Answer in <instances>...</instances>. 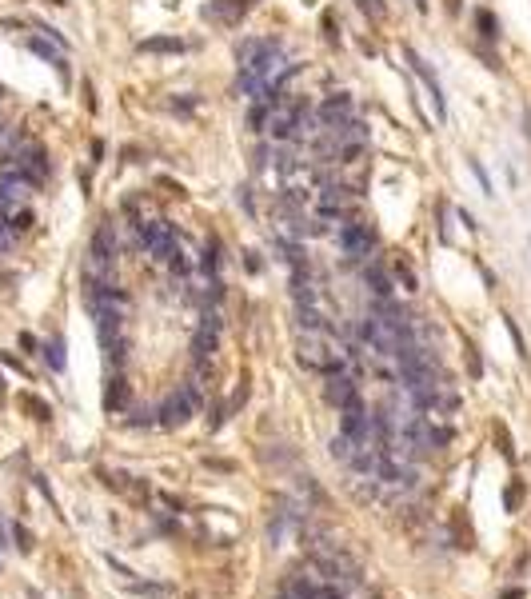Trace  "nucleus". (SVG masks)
Masks as SVG:
<instances>
[{
	"label": "nucleus",
	"instance_id": "nucleus-1",
	"mask_svg": "<svg viewBox=\"0 0 531 599\" xmlns=\"http://www.w3.org/2000/svg\"><path fill=\"white\" fill-rule=\"evenodd\" d=\"M280 69V45L276 40H268V45L260 48V56L248 60V64H240V93H264L268 88V76Z\"/></svg>",
	"mask_w": 531,
	"mask_h": 599
},
{
	"label": "nucleus",
	"instance_id": "nucleus-2",
	"mask_svg": "<svg viewBox=\"0 0 531 599\" xmlns=\"http://www.w3.org/2000/svg\"><path fill=\"white\" fill-rule=\"evenodd\" d=\"M140 244L148 248L152 260H160V264H168L172 256L180 252V236H176V228L168 220H144L140 224Z\"/></svg>",
	"mask_w": 531,
	"mask_h": 599
},
{
	"label": "nucleus",
	"instance_id": "nucleus-3",
	"mask_svg": "<svg viewBox=\"0 0 531 599\" xmlns=\"http://www.w3.org/2000/svg\"><path fill=\"white\" fill-rule=\"evenodd\" d=\"M375 248V228L371 224H344L340 228V252L351 256V260H364Z\"/></svg>",
	"mask_w": 531,
	"mask_h": 599
},
{
	"label": "nucleus",
	"instance_id": "nucleus-4",
	"mask_svg": "<svg viewBox=\"0 0 531 599\" xmlns=\"http://www.w3.org/2000/svg\"><path fill=\"white\" fill-rule=\"evenodd\" d=\"M192 408H196V392H192V388H180V392H172L168 400H164L160 424L164 428H180L184 419H192Z\"/></svg>",
	"mask_w": 531,
	"mask_h": 599
},
{
	"label": "nucleus",
	"instance_id": "nucleus-5",
	"mask_svg": "<svg viewBox=\"0 0 531 599\" xmlns=\"http://www.w3.org/2000/svg\"><path fill=\"white\" fill-rule=\"evenodd\" d=\"M116 252H120V240H116L112 224L96 228V236H92V252H88V264H100V268H112V264H116Z\"/></svg>",
	"mask_w": 531,
	"mask_h": 599
},
{
	"label": "nucleus",
	"instance_id": "nucleus-6",
	"mask_svg": "<svg viewBox=\"0 0 531 599\" xmlns=\"http://www.w3.org/2000/svg\"><path fill=\"white\" fill-rule=\"evenodd\" d=\"M323 395H328V404H336L340 412L351 408V404H360V392H356V384L347 380L344 371H328V388H323Z\"/></svg>",
	"mask_w": 531,
	"mask_h": 599
},
{
	"label": "nucleus",
	"instance_id": "nucleus-7",
	"mask_svg": "<svg viewBox=\"0 0 531 599\" xmlns=\"http://www.w3.org/2000/svg\"><path fill=\"white\" fill-rule=\"evenodd\" d=\"M347 116H351V96L347 93H336V96H328L320 104V112H316V120H320L323 128L332 132V128H340Z\"/></svg>",
	"mask_w": 531,
	"mask_h": 599
},
{
	"label": "nucleus",
	"instance_id": "nucleus-8",
	"mask_svg": "<svg viewBox=\"0 0 531 599\" xmlns=\"http://www.w3.org/2000/svg\"><path fill=\"white\" fill-rule=\"evenodd\" d=\"M404 56H408V64L416 69V76H419V80L428 84V93H432V104H436V116L443 120V116H447V108H443V96H439V84H436V76L428 72V64H423V56H419V52H412V48H408Z\"/></svg>",
	"mask_w": 531,
	"mask_h": 599
},
{
	"label": "nucleus",
	"instance_id": "nucleus-9",
	"mask_svg": "<svg viewBox=\"0 0 531 599\" xmlns=\"http://www.w3.org/2000/svg\"><path fill=\"white\" fill-rule=\"evenodd\" d=\"M216 332H220V320H216V316H204L200 332H196V340H192V352H196V360H200V364H204L212 352H216Z\"/></svg>",
	"mask_w": 531,
	"mask_h": 599
},
{
	"label": "nucleus",
	"instance_id": "nucleus-10",
	"mask_svg": "<svg viewBox=\"0 0 531 599\" xmlns=\"http://www.w3.org/2000/svg\"><path fill=\"white\" fill-rule=\"evenodd\" d=\"M347 200H351V196H347V188H336V184H332V188H323L320 208H323V212H344Z\"/></svg>",
	"mask_w": 531,
	"mask_h": 599
},
{
	"label": "nucleus",
	"instance_id": "nucleus-11",
	"mask_svg": "<svg viewBox=\"0 0 531 599\" xmlns=\"http://www.w3.org/2000/svg\"><path fill=\"white\" fill-rule=\"evenodd\" d=\"M140 52H184V40H176V36H152V40H140Z\"/></svg>",
	"mask_w": 531,
	"mask_h": 599
},
{
	"label": "nucleus",
	"instance_id": "nucleus-12",
	"mask_svg": "<svg viewBox=\"0 0 531 599\" xmlns=\"http://www.w3.org/2000/svg\"><path fill=\"white\" fill-rule=\"evenodd\" d=\"M368 284H371V292H375L380 300L392 296V280H388V272H384V268H368Z\"/></svg>",
	"mask_w": 531,
	"mask_h": 599
},
{
	"label": "nucleus",
	"instance_id": "nucleus-13",
	"mask_svg": "<svg viewBox=\"0 0 531 599\" xmlns=\"http://www.w3.org/2000/svg\"><path fill=\"white\" fill-rule=\"evenodd\" d=\"M28 48H32L36 56H45V60H52L56 69H64V60H60V52H56V48L48 45V40H40V36H28Z\"/></svg>",
	"mask_w": 531,
	"mask_h": 599
},
{
	"label": "nucleus",
	"instance_id": "nucleus-14",
	"mask_svg": "<svg viewBox=\"0 0 531 599\" xmlns=\"http://www.w3.org/2000/svg\"><path fill=\"white\" fill-rule=\"evenodd\" d=\"M476 28H480V36H484V40H495V36H499V24H495V16H491L487 8H480V12H476Z\"/></svg>",
	"mask_w": 531,
	"mask_h": 599
},
{
	"label": "nucleus",
	"instance_id": "nucleus-15",
	"mask_svg": "<svg viewBox=\"0 0 531 599\" xmlns=\"http://www.w3.org/2000/svg\"><path fill=\"white\" fill-rule=\"evenodd\" d=\"M45 360L52 364V371H64V340H48V344H45Z\"/></svg>",
	"mask_w": 531,
	"mask_h": 599
},
{
	"label": "nucleus",
	"instance_id": "nucleus-16",
	"mask_svg": "<svg viewBox=\"0 0 531 599\" xmlns=\"http://www.w3.org/2000/svg\"><path fill=\"white\" fill-rule=\"evenodd\" d=\"M332 456H336V460H351V456H356V443H351L347 436H336L332 439Z\"/></svg>",
	"mask_w": 531,
	"mask_h": 599
},
{
	"label": "nucleus",
	"instance_id": "nucleus-17",
	"mask_svg": "<svg viewBox=\"0 0 531 599\" xmlns=\"http://www.w3.org/2000/svg\"><path fill=\"white\" fill-rule=\"evenodd\" d=\"M395 280L404 284V292H416V272L408 264H395Z\"/></svg>",
	"mask_w": 531,
	"mask_h": 599
},
{
	"label": "nucleus",
	"instance_id": "nucleus-18",
	"mask_svg": "<svg viewBox=\"0 0 531 599\" xmlns=\"http://www.w3.org/2000/svg\"><path fill=\"white\" fill-rule=\"evenodd\" d=\"M21 404L28 408V412H36V419H48V404H40L36 395H21Z\"/></svg>",
	"mask_w": 531,
	"mask_h": 599
},
{
	"label": "nucleus",
	"instance_id": "nucleus-19",
	"mask_svg": "<svg viewBox=\"0 0 531 599\" xmlns=\"http://www.w3.org/2000/svg\"><path fill=\"white\" fill-rule=\"evenodd\" d=\"M104 404H108V408H120V404H124V384H120V380H112V388H108V395H104Z\"/></svg>",
	"mask_w": 531,
	"mask_h": 599
},
{
	"label": "nucleus",
	"instance_id": "nucleus-20",
	"mask_svg": "<svg viewBox=\"0 0 531 599\" xmlns=\"http://www.w3.org/2000/svg\"><path fill=\"white\" fill-rule=\"evenodd\" d=\"M216 264H220V260H216V240H208V244H204V268L216 272Z\"/></svg>",
	"mask_w": 531,
	"mask_h": 599
},
{
	"label": "nucleus",
	"instance_id": "nucleus-21",
	"mask_svg": "<svg viewBox=\"0 0 531 599\" xmlns=\"http://www.w3.org/2000/svg\"><path fill=\"white\" fill-rule=\"evenodd\" d=\"M471 172H476V180H480V184H484V192H491V180H487L484 164H480V160H471Z\"/></svg>",
	"mask_w": 531,
	"mask_h": 599
},
{
	"label": "nucleus",
	"instance_id": "nucleus-22",
	"mask_svg": "<svg viewBox=\"0 0 531 599\" xmlns=\"http://www.w3.org/2000/svg\"><path fill=\"white\" fill-rule=\"evenodd\" d=\"M360 8L371 12V16H384V4H380V0H360Z\"/></svg>",
	"mask_w": 531,
	"mask_h": 599
},
{
	"label": "nucleus",
	"instance_id": "nucleus-23",
	"mask_svg": "<svg viewBox=\"0 0 531 599\" xmlns=\"http://www.w3.org/2000/svg\"><path fill=\"white\" fill-rule=\"evenodd\" d=\"M508 332H511V340H515V352L523 356V336H519V328H515V323H511V320H508Z\"/></svg>",
	"mask_w": 531,
	"mask_h": 599
},
{
	"label": "nucleus",
	"instance_id": "nucleus-24",
	"mask_svg": "<svg viewBox=\"0 0 531 599\" xmlns=\"http://www.w3.org/2000/svg\"><path fill=\"white\" fill-rule=\"evenodd\" d=\"M0 360H4V364H8V368H16V371H21V360H12V356H8V352H0Z\"/></svg>",
	"mask_w": 531,
	"mask_h": 599
},
{
	"label": "nucleus",
	"instance_id": "nucleus-25",
	"mask_svg": "<svg viewBox=\"0 0 531 599\" xmlns=\"http://www.w3.org/2000/svg\"><path fill=\"white\" fill-rule=\"evenodd\" d=\"M416 8H419V12H428V0H416Z\"/></svg>",
	"mask_w": 531,
	"mask_h": 599
}]
</instances>
